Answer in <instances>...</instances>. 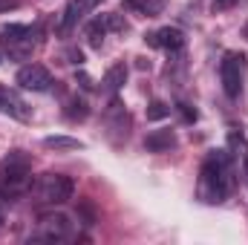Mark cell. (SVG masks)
<instances>
[{
	"label": "cell",
	"mask_w": 248,
	"mask_h": 245,
	"mask_svg": "<svg viewBox=\"0 0 248 245\" xmlns=\"http://www.w3.org/2000/svg\"><path fill=\"white\" fill-rule=\"evenodd\" d=\"M66 58H69V63H81V61H84V55H81L78 49H69V52H66Z\"/></svg>",
	"instance_id": "cell-24"
},
{
	"label": "cell",
	"mask_w": 248,
	"mask_h": 245,
	"mask_svg": "<svg viewBox=\"0 0 248 245\" xmlns=\"http://www.w3.org/2000/svg\"><path fill=\"white\" fill-rule=\"evenodd\" d=\"M173 147H176V133L168 130V127L150 130V133L144 136V150H147V153H168V150H173Z\"/></svg>",
	"instance_id": "cell-12"
},
{
	"label": "cell",
	"mask_w": 248,
	"mask_h": 245,
	"mask_svg": "<svg viewBox=\"0 0 248 245\" xmlns=\"http://www.w3.org/2000/svg\"><path fill=\"white\" fill-rule=\"evenodd\" d=\"M162 3H165V0H124L127 9H136V12H141L144 17H156V15L162 12Z\"/></svg>",
	"instance_id": "cell-16"
},
{
	"label": "cell",
	"mask_w": 248,
	"mask_h": 245,
	"mask_svg": "<svg viewBox=\"0 0 248 245\" xmlns=\"http://www.w3.org/2000/svg\"><path fill=\"white\" fill-rule=\"evenodd\" d=\"M228 153L234 159H243L248 153V141H246V133L243 130H231L228 133Z\"/></svg>",
	"instance_id": "cell-17"
},
{
	"label": "cell",
	"mask_w": 248,
	"mask_h": 245,
	"mask_svg": "<svg viewBox=\"0 0 248 245\" xmlns=\"http://www.w3.org/2000/svg\"><path fill=\"white\" fill-rule=\"evenodd\" d=\"M246 72H248V58L246 52H225L222 61H219V81H222V90L228 98H240L243 87H246Z\"/></svg>",
	"instance_id": "cell-4"
},
{
	"label": "cell",
	"mask_w": 248,
	"mask_h": 245,
	"mask_svg": "<svg viewBox=\"0 0 248 245\" xmlns=\"http://www.w3.org/2000/svg\"><path fill=\"white\" fill-rule=\"evenodd\" d=\"M20 6H23L20 0H0V15H3V12H15V9H20Z\"/></svg>",
	"instance_id": "cell-23"
},
{
	"label": "cell",
	"mask_w": 248,
	"mask_h": 245,
	"mask_svg": "<svg viewBox=\"0 0 248 245\" xmlns=\"http://www.w3.org/2000/svg\"><path fill=\"white\" fill-rule=\"evenodd\" d=\"M52 72L44 66V63H26L17 69V87L20 90H29V92H46L52 90Z\"/></svg>",
	"instance_id": "cell-8"
},
{
	"label": "cell",
	"mask_w": 248,
	"mask_h": 245,
	"mask_svg": "<svg viewBox=\"0 0 248 245\" xmlns=\"http://www.w3.org/2000/svg\"><path fill=\"white\" fill-rule=\"evenodd\" d=\"M32 190H35V199L41 205H63V202L72 199L75 182L69 176H63V173H44L32 184Z\"/></svg>",
	"instance_id": "cell-5"
},
{
	"label": "cell",
	"mask_w": 248,
	"mask_h": 245,
	"mask_svg": "<svg viewBox=\"0 0 248 245\" xmlns=\"http://www.w3.org/2000/svg\"><path fill=\"white\" fill-rule=\"evenodd\" d=\"M32 190V156L23 150H9L0 159V196L15 199Z\"/></svg>",
	"instance_id": "cell-2"
},
{
	"label": "cell",
	"mask_w": 248,
	"mask_h": 245,
	"mask_svg": "<svg viewBox=\"0 0 248 245\" xmlns=\"http://www.w3.org/2000/svg\"><path fill=\"white\" fill-rule=\"evenodd\" d=\"M127 75H130L127 63H113V66L104 72V78H101V90H104V92H110V95H116V92L124 87Z\"/></svg>",
	"instance_id": "cell-13"
},
{
	"label": "cell",
	"mask_w": 248,
	"mask_h": 245,
	"mask_svg": "<svg viewBox=\"0 0 248 245\" xmlns=\"http://www.w3.org/2000/svg\"><path fill=\"white\" fill-rule=\"evenodd\" d=\"M0 222H3V205H0Z\"/></svg>",
	"instance_id": "cell-27"
},
{
	"label": "cell",
	"mask_w": 248,
	"mask_h": 245,
	"mask_svg": "<svg viewBox=\"0 0 248 245\" xmlns=\"http://www.w3.org/2000/svg\"><path fill=\"white\" fill-rule=\"evenodd\" d=\"M104 17H107V29H110V32H127V20H124L122 15H116V12H107Z\"/></svg>",
	"instance_id": "cell-20"
},
{
	"label": "cell",
	"mask_w": 248,
	"mask_h": 245,
	"mask_svg": "<svg viewBox=\"0 0 248 245\" xmlns=\"http://www.w3.org/2000/svg\"><path fill=\"white\" fill-rule=\"evenodd\" d=\"M170 116V107L165 104V101H150V107H147V119L150 122H162V119H168Z\"/></svg>",
	"instance_id": "cell-19"
},
{
	"label": "cell",
	"mask_w": 248,
	"mask_h": 245,
	"mask_svg": "<svg viewBox=\"0 0 248 245\" xmlns=\"http://www.w3.org/2000/svg\"><path fill=\"white\" fill-rule=\"evenodd\" d=\"M90 6H93V0H69L66 9L58 15V20H55V32H58V35H69V32L78 26V20L87 15Z\"/></svg>",
	"instance_id": "cell-11"
},
{
	"label": "cell",
	"mask_w": 248,
	"mask_h": 245,
	"mask_svg": "<svg viewBox=\"0 0 248 245\" xmlns=\"http://www.w3.org/2000/svg\"><path fill=\"white\" fill-rule=\"evenodd\" d=\"M176 113L182 116V122H185V124H193L196 119H199V113H196L190 104H185V101H182V104H176Z\"/></svg>",
	"instance_id": "cell-21"
},
{
	"label": "cell",
	"mask_w": 248,
	"mask_h": 245,
	"mask_svg": "<svg viewBox=\"0 0 248 245\" xmlns=\"http://www.w3.org/2000/svg\"><path fill=\"white\" fill-rule=\"evenodd\" d=\"M237 187V159L228 150H211L196 179V199L205 205H222Z\"/></svg>",
	"instance_id": "cell-1"
},
{
	"label": "cell",
	"mask_w": 248,
	"mask_h": 245,
	"mask_svg": "<svg viewBox=\"0 0 248 245\" xmlns=\"http://www.w3.org/2000/svg\"><path fill=\"white\" fill-rule=\"evenodd\" d=\"M234 0H214V9H228Z\"/></svg>",
	"instance_id": "cell-25"
},
{
	"label": "cell",
	"mask_w": 248,
	"mask_h": 245,
	"mask_svg": "<svg viewBox=\"0 0 248 245\" xmlns=\"http://www.w3.org/2000/svg\"><path fill=\"white\" fill-rule=\"evenodd\" d=\"M44 147L46 150H84V141L72 138V136H46Z\"/></svg>",
	"instance_id": "cell-15"
},
{
	"label": "cell",
	"mask_w": 248,
	"mask_h": 245,
	"mask_svg": "<svg viewBox=\"0 0 248 245\" xmlns=\"http://www.w3.org/2000/svg\"><path fill=\"white\" fill-rule=\"evenodd\" d=\"M63 113H66V119H72V122L78 119V122H81V119H87V113H90V110H87V104H84L81 98H66Z\"/></svg>",
	"instance_id": "cell-18"
},
{
	"label": "cell",
	"mask_w": 248,
	"mask_h": 245,
	"mask_svg": "<svg viewBox=\"0 0 248 245\" xmlns=\"http://www.w3.org/2000/svg\"><path fill=\"white\" fill-rule=\"evenodd\" d=\"M93 3H101V0H93Z\"/></svg>",
	"instance_id": "cell-28"
},
{
	"label": "cell",
	"mask_w": 248,
	"mask_h": 245,
	"mask_svg": "<svg viewBox=\"0 0 248 245\" xmlns=\"http://www.w3.org/2000/svg\"><path fill=\"white\" fill-rule=\"evenodd\" d=\"M104 127H107V136H110V141L116 147L122 141H127V136H130V113L124 110V104L119 98H113L110 107L104 110Z\"/></svg>",
	"instance_id": "cell-7"
},
{
	"label": "cell",
	"mask_w": 248,
	"mask_h": 245,
	"mask_svg": "<svg viewBox=\"0 0 248 245\" xmlns=\"http://www.w3.org/2000/svg\"><path fill=\"white\" fill-rule=\"evenodd\" d=\"M144 44L153 46V49L182 52V49H185V35H182V29H176V26H165V29H159V32H147V35H144Z\"/></svg>",
	"instance_id": "cell-9"
},
{
	"label": "cell",
	"mask_w": 248,
	"mask_h": 245,
	"mask_svg": "<svg viewBox=\"0 0 248 245\" xmlns=\"http://www.w3.org/2000/svg\"><path fill=\"white\" fill-rule=\"evenodd\" d=\"M243 168H246V182H248V153L243 156Z\"/></svg>",
	"instance_id": "cell-26"
},
{
	"label": "cell",
	"mask_w": 248,
	"mask_h": 245,
	"mask_svg": "<svg viewBox=\"0 0 248 245\" xmlns=\"http://www.w3.org/2000/svg\"><path fill=\"white\" fill-rule=\"evenodd\" d=\"M78 214L84 216L87 225H95V219H98V216H95V208H93L90 202H78Z\"/></svg>",
	"instance_id": "cell-22"
},
{
	"label": "cell",
	"mask_w": 248,
	"mask_h": 245,
	"mask_svg": "<svg viewBox=\"0 0 248 245\" xmlns=\"http://www.w3.org/2000/svg\"><path fill=\"white\" fill-rule=\"evenodd\" d=\"M75 237V222L61 214V211H46L38 219V228L32 234V240H44V243H61Z\"/></svg>",
	"instance_id": "cell-6"
},
{
	"label": "cell",
	"mask_w": 248,
	"mask_h": 245,
	"mask_svg": "<svg viewBox=\"0 0 248 245\" xmlns=\"http://www.w3.org/2000/svg\"><path fill=\"white\" fill-rule=\"evenodd\" d=\"M38 26H26V23H9L0 26V46L3 55L12 61H29L32 52L38 49Z\"/></svg>",
	"instance_id": "cell-3"
},
{
	"label": "cell",
	"mask_w": 248,
	"mask_h": 245,
	"mask_svg": "<svg viewBox=\"0 0 248 245\" xmlns=\"http://www.w3.org/2000/svg\"><path fill=\"white\" fill-rule=\"evenodd\" d=\"M0 113L9 116V119H15V122H32V107L15 90H9L3 84H0Z\"/></svg>",
	"instance_id": "cell-10"
},
{
	"label": "cell",
	"mask_w": 248,
	"mask_h": 245,
	"mask_svg": "<svg viewBox=\"0 0 248 245\" xmlns=\"http://www.w3.org/2000/svg\"><path fill=\"white\" fill-rule=\"evenodd\" d=\"M107 32H110V29H107V17H104V15L93 17V20L87 23V29H84L90 49H101V46H104V38H107Z\"/></svg>",
	"instance_id": "cell-14"
}]
</instances>
